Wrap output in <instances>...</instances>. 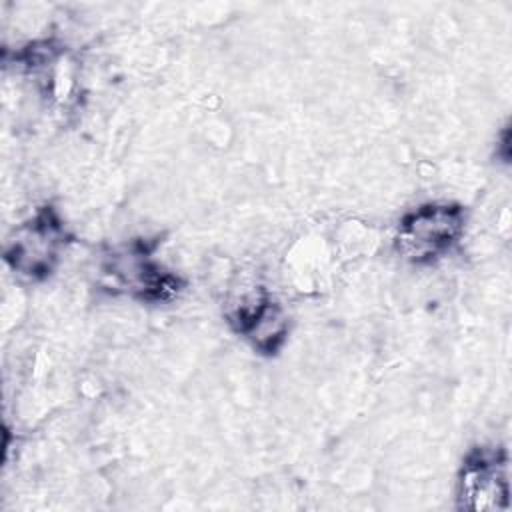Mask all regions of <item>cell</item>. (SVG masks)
<instances>
[{
	"label": "cell",
	"mask_w": 512,
	"mask_h": 512,
	"mask_svg": "<svg viewBox=\"0 0 512 512\" xmlns=\"http://www.w3.org/2000/svg\"><path fill=\"white\" fill-rule=\"evenodd\" d=\"M466 210L452 202H424L408 210L394 236L396 250L414 264L446 256L464 236Z\"/></svg>",
	"instance_id": "cell-1"
},
{
	"label": "cell",
	"mask_w": 512,
	"mask_h": 512,
	"mask_svg": "<svg viewBox=\"0 0 512 512\" xmlns=\"http://www.w3.org/2000/svg\"><path fill=\"white\" fill-rule=\"evenodd\" d=\"M64 244V224L46 206L12 230L4 244V262L16 276L28 282H40L56 270Z\"/></svg>",
	"instance_id": "cell-2"
},
{
	"label": "cell",
	"mask_w": 512,
	"mask_h": 512,
	"mask_svg": "<svg viewBox=\"0 0 512 512\" xmlns=\"http://www.w3.org/2000/svg\"><path fill=\"white\" fill-rule=\"evenodd\" d=\"M104 274L114 286L148 302L170 300L180 292V280L158 264L146 246L130 244L106 256Z\"/></svg>",
	"instance_id": "cell-3"
},
{
	"label": "cell",
	"mask_w": 512,
	"mask_h": 512,
	"mask_svg": "<svg viewBox=\"0 0 512 512\" xmlns=\"http://www.w3.org/2000/svg\"><path fill=\"white\" fill-rule=\"evenodd\" d=\"M508 458L498 448H474L458 474L460 508L488 512L508 506Z\"/></svg>",
	"instance_id": "cell-4"
},
{
	"label": "cell",
	"mask_w": 512,
	"mask_h": 512,
	"mask_svg": "<svg viewBox=\"0 0 512 512\" xmlns=\"http://www.w3.org/2000/svg\"><path fill=\"white\" fill-rule=\"evenodd\" d=\"M228 318L234 330L262 354H274L286 340L288 316L264 288L242 294L230 304Z\"/></svg>",
	"instance_id": "cell-5"
}]
</instances>
